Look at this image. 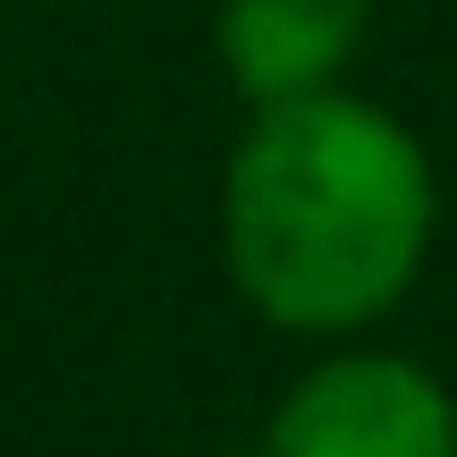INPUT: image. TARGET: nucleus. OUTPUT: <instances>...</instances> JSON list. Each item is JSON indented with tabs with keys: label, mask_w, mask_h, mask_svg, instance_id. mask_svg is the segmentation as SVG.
<instances>
[{
	"label": "nucleus",
	"mask_w": 457,
	"mask_h": 457,
	"mask_svg": "<svg viewBox=\"0 0 457 457\" xmlns=\"http://www.w3.org/2000/svg\"><path fill=\"white\" fill-rule=\"evenodd\" d=\"M228 279L279 330H356L407 296L432 237L424 145L356 94L262 102L228 153Z\"/></svg>",
	"instance_id": "1"
},
{
	"label": "nucleus",
	"mask_w": 457,
	"mask_h": 457,
	"mask_svg": "<svg viewBox=\"0 0 457 457\" xmlns=\"http://www.w3.org/2000/svg\"><path fill=\"white\" fill-rule=\"evenodd\" d=\"M373 0H220V60L237 94L254 102H296L322 94L364 43Z\"/></svg>",
	"instance_id": "3"
},
{
	"label": "nucleus",
	"mask_w": 457,
	"mask_h": 457,
	"mask_svg": "<svg viewBox=\"0 0 457 457\" xmlns=\"http://www.w3.org/2000/svg\"><path fill=\"white\" fill-rule=\"evenodd\" d=\"M262 457H457L449 390L407 356H330L279 398Z\"/></svg>",
	"instance_id": "2"
}]
</instances>
